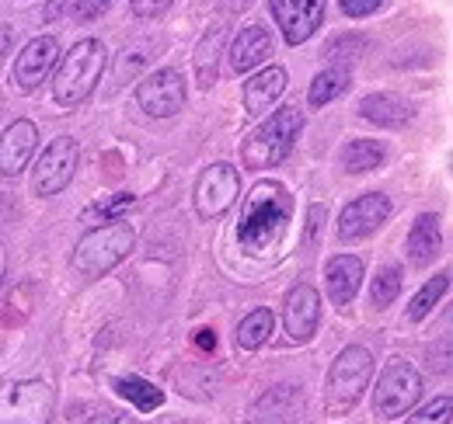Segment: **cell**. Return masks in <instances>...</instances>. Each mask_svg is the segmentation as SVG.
Listing matches in <instances>:
<instances>
[{"instance_id": "6da1fadb", "label": "cell", "mask_w": 453, "mask_h": 424, "mask_svg": "<svg viewBox=\"0 0 453 424\" xmlns=\"http://www.w3.org/2000/svg\"><path fill=\"white\" fill-rule=\"evenodd\" d=\"M289 212H293V202H289L283 185L280 181H258L251 188V195L244 199V206H241L237 244L248 254H265L283 237Z\"/></svg>"}, {"instance_id": "7a4b0ae2", "label": "cell", "mask_w": 453, "mask_h": 424, "mask_svg": "<svg viewBox=\"0 0 453 424\" xmlns=\"http://www.w3.org/2000/svg\"><path fill=\"white\" fill-rule=\"evenodd\" d=\"M303 129V111L296 105H286L280 111L269 115V122H262L241 147V163L248 170H265V167H276L283 163L293 147H296V136Z\"/></svg>"}, {"instance_id": "3957f363", "label": "cell", "mask_w": 453, "mask_h": 424, "mask_svg": "<svg viewBox=\"0 0 453 424\" xmlns=\"http://www.w3.org/2000/svg\"><path fill=\"white\" fill-rule=\"evenodd\" d=\"M105 63L109 53L98 39H84L77 42L70 53L63 56L57 70V84H53V95H57V105L73 108L81 105L84 98H91V91L98 87L102 73H105Z\"/></svg>"}, {"instance_id": "277c9868", "label": "cell", "mask_w": 453, "mask_h": 424, "mask_svg": "<svg viewBox=\"0 0 453 424\" xmlns=\"http://www.w3.org/2000/svg\"><path fill=\"white\" fill-rule=\"evenodd\" d=\"M136 247V233L129 223L112 219L105 226H95L91 233L81 237L77 251H73V268L84 275V278H102L109 275L119 261L129 258V251Z\"/></svg>"}, {"instance_id": "5b68a950", "label": "cell", "mask_w": 453, "mask_h": 424, "mask_svg": "<svg viewBox=\"0 0 453 424\" xmlns=\"http://www.w3.org/2000/svg\"><path fill=\"white\" fill-rule=\"evenodd\" d=\"M370 375H373V355L359 344H349L339 359L332 362V372H328V382H325V411L328 414H349L363 390L370 386Z\"/></svg>"}, {"instance_id": "8992f818", "label": "cell", "mask_w": 453, "mask_h": 424, "mask_svg": "<svg viewBox=\"0 0 453 424\" xmlns=\"http://www.w3.org/2000/svg\"><path fill=\"white\" fill-rule=\"evenodd\" d=\"M57 393L42 379H21L0 386V424H50Z\"/></svg>"}, {"instance_id": "52a82bcc", "label": "cell", "mask_w": 453, "mask_h": 424, "mask_svg": "<svg viewBox=\"0 0 453 424\" xmlns=\"http://www.w3.org/2000/svg\"><path fill=\"white\" fill-rule=\"evenodd\" d=\"M418 393H422L418 372L411 369L408 362L395 359V362H388V369L380 372V382L373 390V411L380 418H401L418 400Z\"/></svg>"}, {"instance_id": "ba28073f", "label": "cell", "mask_w": 453, "mask_h": 424, "mask_svg": "<svg viewBox=\"0 0 453 424\" xmlns=\"http://www.w3.org/2000/svg\"><path fill=\"white\" fill-rule=\"evenodd\" d=\"M77 143L70 140V136H57L46 150H42V157L35 163V174H32V188H35V195H42V199H50V195H59L70 181H73V174H77Z\"/></svg>"}, {"instance_id": "9c48e42d", "label": "cell", "mask_w": 453, "mask_h": 424, "mask_svg": "<svg viewBox=\"0 0 453 424\" xmlns=\"http://www.w3.org/2000/svg\"><path fill=\"white\" fill-rule=\"evenodd\" d=\"M241 195V174L230 163H213L203 170L199 185H196V212L199 219H217L224 216Z\"/></svg>"}, {"instance_id": "30bf717a", "label": "cell", "mask_w": 453, "mask_h": 424, "mask_svg": "<svg viewBox=\"0 0 453 424\" xmlns=\"http://www.w3.org/2000/svg\"><path fill=\"white\" fill-rule=\"evenodd\" d=\"M136 105L154 118H171L185 108V77L178 70H157L136 87Z\"/></svg>"}, {"instance_id": "8fae6325", "label": "cell", "mask_w": 453, "mask_h": 424, "mask_svg": "<svg viewBox=\"0 0 453 424\" xmlns=\"http://www.w3.org/2000/svg\"><path fill=\"white\" fill-rule=\"evenodd\" d=\"M391 209H395V206H391V199H388L384 192H366V195H359L356 202H349L345 212H342L339 237L349 244V240H363V237L377 233V230L388 223Z\"/></svg>"}, {"instance_id": "7c38bea8", "label": "cell", "mask_w": 453, "mask_h": 424, "mask_svg": "<svg viewBox=\"0 0 453 424\" xmlns=\"http://www.w3.org/2000/svg\"><path fill=\"white\" fill-rule=\"evenodd\" d=\"M273 18L289 46L307 42L325 21V0H273Z\"/></svg>"}, {"instance_id": "4fadbf2b", "label": "cell", "mask_w": 453, "mask_h": 424, "mask_svg": "<svg viewBox=\"0 0 453 424\" xmlns=\"http://www.w3.org/2000/svg\"><path fill=\"white\" fill-rule=\"evenodd\" d=\"M59 59V46L53 35H39V39H32L21 53H18V63H14V87L18 91H35L46 77H50V70L57 66Z\"/></svg>"}, {"instance_id": "5bb4252c", "label": "cell", "mask_w": 453, "mask_h": 424, "mask_svg": "<svg viewBox=\"0 0 453 424\" xmlns=\"http://www.w3.org/2000/svg\"><path fill=\"white\" fill-rule=\"evenodd\" d=\"M318 320H321V296L314 285H296L286 292L283 323L293 344H307L318 330Z\"/></svg>"}, {"instance_id": "9a60e30c", "label": "cell", "mask_w": 453, "mask_h": 424, "mask_svg": "<svg viewBox=\"0 0 453 424\" xmlns=\"http://www.w3.org/2000/svg\"><path fill=\"white\" fill-rule=\"evenodd\" d=\"M35 143H39V129L28 122V118H18L4 129L0 136V174L4 178H18L28 160L35 154Z\"/></svg>"}, {"instance_id": "2e32d148", "label": "cell", "mask_w": 453, "mask_h": 424, "mask_svg": "<svg viewBox=\"0 0 453 424\" xmlns=\"http://www.w3.org/2000/svg\"><path fill=\"white\" fill-rule=\"evenodd\" d=\"M325 282H328V299L339 310H349V303L363 285V261L356 254H335L325 268Z\"/></svg>"}, {"instance_id": "e0dca14e", "label": "cell", "mask_w": 453, "mask_h": 424, "mask_svg": "<svg viewBox=\"0 0 453 424\" xmlns=\"http://www.w3.org/2000/svg\"><path fill=\"white\" fill-rule=\"evenodd\" d=\"M273 56V39H269V32L262 28V25H248V28H241V35L234 39V46H230V66L237 70V73H248V70H255L258 63H265Z\"/></svg>"}, {"instance_id": "ac0fdd59", "label": "cell", "mask_w": 453, "mask_h": 424, "mask_svg": "<svg viewBox=\"0 0 453 424\" xmlns=\"http://www.w3.org/2000/svg\"><path fill=\"white\" fill-rule=\"evenodd\" d=\"M283 91H286V70L283 66H269V70L255 73L244 84V108L251 115H265L269 108L283 98Z\"/></svg>"}, {"instance_id": "d6986e66", "label": "cell", "mask_w": 453, "mask_h": 424, "mask_svg": "<svg viewBox=\"0 0 453 424\" xmlns=\"http://www.w3.org/2000/svg\"><path fill=\"white\" fill-rule=\"evenodd\" d=\"M359 115L380 129H401L411 122V105L401 102L397 95H370L359 102Z\"/></svg>"}, {"instance_id": "ffe728a7", "label": "cell", "mask_w": 453, "mask_h": 424, "mask_svg": "<svg viewBox=\"0 0 453 424\" xmlns=\"http://www.w3.org/2000/svg\"><path fill=\"white\" fill-rule=\"evenodd\" d=\"M440 244H443V237H440V219H436L433 212H422V216L411 223V230H408V258H411L415 265H429V261L440 254Z\"/></svg>"}, {"instance_id": "44dd1931", "label": "cell", "mask_w": 453, "mask_h": 424, "mask_svg": "<svg viewBox=\"0 0 453 424\" xmlns=\"http://www.w3.org/2000/svg\"><path fill=\"white\" fill-rule=\"evenodd\" d=\"M112 390L122 400H129L140 414H150V411H157L165 404V390H157L154 382H147L140 375H119L112 382Z\"/></svg>"}, {"instance_id": "7402d4cb", "label": "cell", "mask_w": 453, "mask_h": 424, "mask_svg": "<svg viewBox=\"0 0 453 424\" xmlns=\"http://www.w3.org/2000/svg\"><path fill=\"white\" fill-rule=\"evenodd\" d=\"M349 80H352V66H345V63H335L325 73H318L314 84H311V95H307L311 108H325L328 102H335L342 91L349 87Z\"/></svg>"}, {"instance_id": "603a6c76", "label": "cell", "mask_w": 453, "mask_h": 424, "mask_svg": "<svg viewBox=\"0 0 453 424\" xmlns=\"http://www.w3.org/2000/svg\"><path fill=\"white\" fill-rule=\"evenodd\" d=\"M384 163V147L377 140H352L342 147V167L349 174H366Z\"/></svg>"}, {"instance_id": "cb8c5ba5", "label": "cell", "mask_w": 453, "mask_h": 424, "mask_svg": "<svg viewBox=\"0 0 453 424\" xmlns=\"http://www.w3.org/2000/svg\"><path fill=\"white\" fill-rule=\"evenodd\" d=\"M273 327H276L273 310L258 307V310H251L248 317L241 320V327H237V344H241L244 352H255V348H262V344L273 337Z\"/></svg>"}, {"instance_id": "d4e9b609", "label": "cell", "mask_w": 453, "mask_h": 424, "mask_svg": "<svg viewBox=\"0 0 453 424\" xmlns=\"http://www.w3.org/2000/svg\"><path fill=\"white\" fill-rule=\"evenodd\" d=\"M224 46V28H210L196 49V80L199 87H213L217 84V56Z\"/></svg>"}, {"instance_id": "484cf974", "label": "cell", "mask_w": 453, "mask_h": 424, "mask_svg": "<svg viewBox=\"0 0 453 424\" xmlns=\"http://www.w3.org/2000/svg\"><path fill=\"white\" fill-rule=\"evenodd\" d=\"M450 289V271H440L436 278H429L426 285H422V292L408 303V314L404 317L408 320H422V317H429L433 314V307L443 299V292Z\"/></svg>"}, {"instance_id": "4316f807", "label": "cell", "mask_w": 453, "mask_h": 424, "mask_svg": "<svg viewBox=\"0 0 453 424\" xmlns=\"http://www.w3.org/2000/svg\"><path fill=\"white\" fill-rule=\"evenodd\" d=\"M133 202H136V195H129V192H119V195H109V199H102V202H91L88 209L81 212V219H84L88 226H102V223L122 219V212L133 209Z\"/></svg>"}, {"instance_id": "83f0119b", "label": "cell", "mask_w": 453, "mask_h": 424, "mask_svg": "<svg viewBox=\"0 0 453 424\" xmlns=\"http://www.w3.org/2000/svg\"><path fill=\"white\" fill-rule=\"evenodd\" d=\"M397 292H401V268L395 265H388V268H380V275L373 278V307H391L397 299Z\"/></svg>"}, {"instance_id": "f1b7e54d", "label": "cell", "mask_w": 453, "mask_h": 424, "mask_svg": "<svg viewBox=\"0 0 453 424\" xmlns=\"http://www.w3.org/2000/svg\"><path fill=\"white\" fill-rule=\"evenodd\" d=\"M450 411H453L450 397H436L433 404H426L418 414H411L404 424H450Z\"/></svg>"}, {"instance_id": "f546056e", "label": "cell", "mask_w": 453, "mask_h": 424, "mask_svg": "<svg viewBox=\"0 0 453 424\" xmlns=\"http://www.w3.org/2000/svg\"><path fill=\"white\" fill-rule=\"evenodd\" d=\"M109 7H112V0H66V14L73 21H95Z\"/></svg>"}, {"instance_id": "4dcf8cb0", "label": "cell", "mask_w": 453, "mask_h": 424, "mask_svg": "<svg viewBox=\"0 0 453 424\" xmlns=\"http://www.w3.org/2000/svg\"><path fill=\"white\" fill-rule=\"evenodd\" d=\"M129 7H133V14H136V18H157V14H165V11H168L171 0H133Z\"/></svg>"}, {"instance_id": "1f68e13d", "label": "cell", "mask_w": 453, "mask_h": 424, "mask_svg": "<svg viewBox=\"0 0 453 424\" xmlns=\"http://www.w3.org/2000/svg\"><path fill=\"white\" fill-rule=\"evenodd\" d=\"M380 4H384V0H342V11H345L349 18H366V14H373Z\"/></svg>"}, {"instance_id": "d6a6232c", "label": "cell", "mask_w": 453, "mask_h": 424, "mask_svg": "<svg viewBox=\"0 0 453 424\" xmlns=\"http://www.w3.org/2000/svg\"><path fill=\"white\" fill-rule=\"evenodd\" d=\"M88 424H136V418H129V414H119V411H109V414H98V418H91Z\"/></svg>"}, {"instance_id": "836d02e7", "label": "cell", "mask_w": 453, "mask_h": 424, "mask_svg": "<svg viewBox=\"0 0 453 424\" xmlns=\"http://www.w3.org/2000/svg\"><path fill=\"white\" fill-rule=\"evenodd\" d=\"M255 0H220V7L224 11H230V14H237V11H248Z\"/></svg>"}, {"instance_id": "e575fe53", "label": "cell", "mask_w": 453, "mask_h": 424, "mask_svg": "<svg viewBox=\"0 0 453 424\" xmlns=\"http://www.w3.org/2000/svg\"><path fill=\"white\" fill-rule=\"evenodd\" d=\"M196 344H199V348H217V334H213V330H199Z\"/></svg>"}, {"instance_id": "d590c367", "label": "cell", "mask_w": 453, "mask_h": 424, "mask_svg": "<svg viewBox=\"0 0 453 424\" xmlns=\"http://www.w3.org/2000/svg\"><path fill=\"white\" fill-rule=\"evenodd\" d=\"M4 271H7V251H4V244H0V278H4Z\"/></svg>"}]
</instances>
